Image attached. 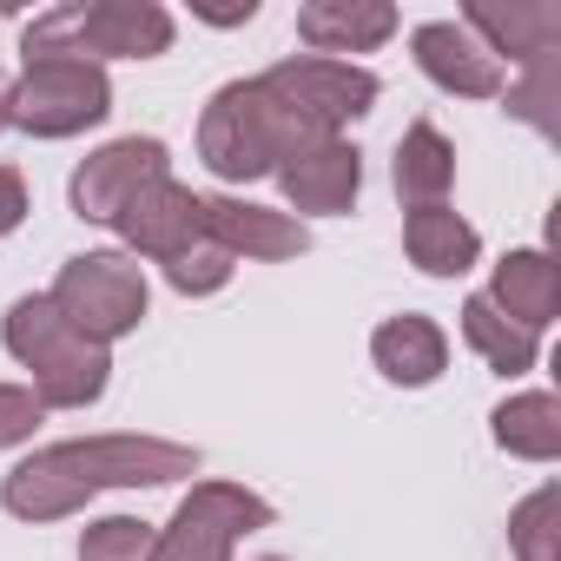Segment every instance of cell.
<instances>
[{"label": "cell", "instance_id": "1", "mask_svg": "<svg viewBox=\"0 0 561 561\" xmlns=\"http://www.w3.org/2000/svg\"><path fill=\"white\" fill-rule=\"evenodd\" d=\"M185 476H198L192 443L80 436V443H54V449H34L27 462H14L8 482H0V508L21 515V522H60V515H80L106 489H165Z\"/></svg>", "mask_w": 561, "mask_h": 561}, {"label": "cell", "instance_id": "2", "mask_svg": "<svg viewBox=\"0 0 561 561\" xmlns=\"http://www.w3.org/2000/svg\"><path fill=\"white\" fill-rule=\"evenodd\" d=\"M318 133L291 113V100L277 93L264 73L257 80H231L211 93L205 119H198V159L225 179V185H251L264 172H277L298 146H311Z\"/></svg>", "mask_w": 561, "mask_h": 561}, {"label": "cell", "instance_id": "3", "mask_svg": "<svg viewBox=\"0 0 561 561\" xmlns=\"http://www.w3.org/2000/svg\"><path fill=\"white\" fill-rule=\"evenodd\" d=\"M0 344L14 351V364L34 377L27 390L41 397V410H87L106 397V377H113V351L80 337L47 291L34 298H14L8 305V324H0Z\"/></svg>", "mask_w": 561, "mask_h": 561}, {"label": "cell", "instance_id": "4", "mask_svg": "<svg viewBox=\"0 0 561 561\" xmlns=\"http://www.w3.org/2000/svg\"><path fill=\"white\" fill-rule=\"evenodd\" d=\"M172 47V14L159 0H93V8H47L27 34V60H159Z\"/></svg>", "mask_w": 561, "mask_h": 561}, {"label": "cell", "instance_id": "5", "mask_svg": "<svg viewBox=\"0 0 561 561\" xmlns=\"http://www.w3.org/2000/svg\"><path fill=\"white\" fill-rule=\"evenodd\" d=\"M47 298H54V311H60L80 337H93V344H106V351H113L119 337H133V331L146 324V305H152L146 271H139L133 251H80V257H67Z\"/></svg>", "mask_w": 561, "mask_h": 561}, {"label": "cell", "instance_id": "6", "mask_svg": "<svg viewBox=\"0 0 561 561\" xmlns=\"http://www.w3.org/2000/svg\"><path fill=\"white\" fill-rule=\"evenodd\" d=\"M113 113V80L93 60H27L8 93V126L27 139H73Z\"/></svg>", "mask_w": 561, "mask_h": 561}, {"label": "cell", "instance_id": "7", "mask_svg": "<svg viewBox=\"0 0 561 561\" xmlns=\"http://www.w3.org/2000/svg\"><path fill=\"white\" fill-rule=\"evenodd\" d=\"M271 528V502L238 482H192L172 522L152 535V561H231L244 535Z\"/></svg>", "mask_w": 561, "mask_h": 561}, {"label": "cell", "instance_id": "8", "mask_svg": "<svg viewBox=\"0 0 561 561\" xmlns=\"http://www.w3.org/2000/svg\"><path fill=\"white\" fill-rule=\"evenodd\" d=\"M264 80L291 100V113H298L318 139H344V126H351V119H364V113L377 106V93H383L370 67H351V60H318V54L277 60Z\"/></svg>", "mask_w": 561, "mask_h": 561}, {"label": "cell", "instance_id": "9", "mask_svg": "<svg viewBox=\"0 0 561 561\" xmlns=\"http://www.w3.org/2000/svg\"><path fill=\"white\" fill-rule=\"evenodd\" d=\"M159 179H172V152H165V139H113V146H100L80 172H73V211L87 218V225H119V211L146 192V185H159Z\"/></svg>", "mask_w": 561, "mask_h": 561}, {"label": "cell", "instance_id": "10", "mask_svg": "<svg viewBox=\"0 0 561 561\" xmlns=\"http://www.w3.org/2000/svg\"><path fill=\"white\" fill-rule=\"evenodd\" d=\"M277 185L291 198V218H344L364 192V152L351 139H311L277 165Z\"/></svg>", "mask_w": 561, "mask_h": 561}, {"label": "cell", "instance_id": "11", "mask_svg": "<svg viewBox=\"0 0 561 561\" xmlns=\"http://www.w3.org/2000/svg\"><path fill=\"white\" fill-rule=\"evenodd\" d=\"M198 198H205V192H192V185H179V179L146 185V192L119 211L126 251H133V257H152V264H172L185 244L205 238V205H198Z\"/></svg>", "mask_w": 561, "mask_h": 561}, {"label": "cell", "instance_id": "12", "mask_svg": "<svg viewBox=\"0 0 561 561\" xmlns=\"http://www.w3.org/2000/svg\"><path fill=\"white\" fill-rule=\"evenodd\" d=\"M410 54H416V67L443 87V93H456V100H502V60L462 27V21H423L416 34H410Z\"/></svg>", "mask_w": 561, "mask_h": 561}, {"label": "cell", "instance_id": "13", "mask_svg": "<svg viewBox=\"0 0 561 561\" xmlns=\"http://www.w3.org/2000/svg\"><path fill=\"white\" fill-rule=\"evenodd\" d=\"M198 205H205V231H211L231 257L277 264V257L311 251V225H305V218H291V211L244 205V198H231V192H211V198H198Z\"/></svg>", "mask_w": 561, "mask_h": 561}, {"label": "cell", "instance_id": "14", "mask_svg": "<svg viewBox=\"0 0 561 561\" xmlns=\"http://www.w3.org/2000/svg\"><path fill=\"white\" fill-rule=\"evenodd\" d=\"M390 34H397V8H390V0H305V8H298V41L318 60L377 54Z\"/></svg>", "mask_w": 561, "mask_h": 561}, {"label": "cell", "instance_id": "15", "mask_svg": "<svg viewBox=\"0 0 561 561\" xmlns=\"http://www.w3.org/2000/svg\"><path fill=\"white\" fill-rule=\"evenodd\" d=\"M508 324H522V331H548L554 318H561V271H554V257L548 251H508L502 264H495V277H489V291H482Z\"/></svg>", "mask_w": 561, "mask_h": 561}, {"label": "cell", "instance_id": "16", "mask_svg": "<svg viewBox=\"0 0 561 561\" xmlns=\"http://www.w3.org/2000/svg\"><path fill=\"white\" fill-rule=\"evenodd\" d=\"M370 357H377V370H383L397 390H423V383H436V377L449 370V337H443L436 318L403 311V318H383V324H377Z\"/></svg>", "mask_w": 561, "mask_h": 561}, {"label": "cell", "instance_id": "17", "mask_svg": "<svg viewBox=\"0 0 561 561\" xmlns=\"http://www.w3.org/2000/svg\"><path fill=\"white\" fill-rule=\"evenodd\" d=\"M462 27H469L495 60L508 54L515 67H535V60L561 54V8H548V0H522V8H469Z\"/></svg>", "mask_w": 561, "mask_h": 561}, {"label": "cell", "instance_id": "18", "mask_svg": "<svg viewBox=\"0 0 561 561\" xmlns=\"http://www.w3.org/2000/svg\"><path fill=\"white\" fill-rule=\"evenodd\" d=\"M403 251L430 277H462L482 257V231L462 211H449V205H423V211L403 218Z\"/></svg>", "mask_w": 561, "mask_h": 561}, {"label": "cell", "instance_id": "19", "mask_svg": "<svg viewBox=\"0 0 561 561\" xmlns=\"http://www.w3.org/2000/svg\"><path fill=\"white\" fill-rule=\"evenodd\" d=\"M390 179H397V198H403L410 211L443 205L449 185H456V146H449L430 119H416V126L397 139V165H390Z\"/></svg>", "mask_w": 561, "mask_h": 561}, {"label": "cell", "instance_id": "20", "mask_svg": "<svg viewBox=\"0 0 561 561\" xmlns=\"http://www.w3.org/2000/svg\"><path fill=\"white\" fill-rule=\"evenodd\" d=\"M489 436H495V449H508L522 462H554L561 456V403L548 390L502 397L495 416H489Z\"/></svg>", "mask_w": 561, "mask_h": 561}, {"label": "cell", "instance_id": "21", "mask_svg": "<svg viewBox=\"0 0 561 561\" xmlns=\"http://www.w3.org/2000/svg\"><path fill=\"white\" fill-rule=\"evenodd\" d=\"M462 344H469L495 377H522V370H535V357H541V337L522 331V324H508L482 291L462 298Z\"/></svg>", "mask_w": 561, "mask_h": 561}, {"label": "cell", "instance_id": "22", "mask_svg": "<svg viewBox=\"0 0 561 561\" xmlns=\"http://www.w3.org/2000/svg\"><path fill=\"white\" fill-rule=\"evenodd\" d=\"M508 548L515 561H561V489H535L515 515H508Z\"/></svg>", "mask_w": 561, "mask_h": 561}, {"label": "cell", "instance_id": "23", "mask_svg": "<svg viewBox=\"0 0 561 561\" xmlns=\"http://www.w3.org/2000/svg\"><path fill=\"white\" fill-rule=\"evenodd\" d=\"M231 271H238V257L205 231L198 244H185V251L165 264V285H172L179 298H211V291H225V285H231Z\"/></svg>", "mask_w": 561, "mask_h": 561}, {"label": "cell", "instance_id": "24", "mask_svg": "<svg viewBox=\"0 0 561 561\" xmlns=\"http://www.w3.org/2000/svg\"><path fill=\"white\" fill-rule=\"evenodd\" d=\"M502 100H508V113L515 119H528L535 133H561V119H554V100H561V54H548V60H535V67H522V87H502Z\"/></svg>", "mask_w": 561, "mask_h": 561}, {"label": "cell", "instance_id": "25", "mask_svg": "<svg viewBox=\"0 0 561 561\" xmlns=\"http://www.w3.org/2000/svg\"><path fill=\"white\" fill-rule=\"evenodd\" d=\"M152 522L139 515H100L80 535V561H152Z\"/></svg>", "mask_w": 561, "mask_h": 561}, {"label": "cell", "instance_id": "26", "mask_svg": "<svg viewBox=\"0 0 561 561\" xmlns=\"http://www.w3.org/2000/svg\"><path fill=\"white\" fill-rule=\"evenodd\" d=\"M41 397L27 390V383H0V449H14V443H27L34 430H41Z\"/></svg>", "mask_w": 561, "mask_h": 561}, {"label": "cell", "instance_id": "27", "mask_svg": "<svg viewBox=\"0 0 561 561\" xmlns=\"http://www.w3.org/2000/svg\"><path fill=\"white\" fill-rule=\"evenodd\" d=\"M27 225V179L14 165H0V238H14Z\"/></svg>", "mask_w": 561, "mask_h": 561}, {"label": "cell", "instance_id": "28", "mask_svg": "<svg viewBox=\"0 0 561 561\" xmlns=\"http://www.w3.org/2000/svg\"><path fill=\"white\" fill-rule=\"evenodd\" d=\"M8 93H14V80L0 73V133H8Z\"/></svg>", "mask_w": 561, "mask_h": 561}, {"label": "cell", "instance_id": "29", "mask_svg": "<svg viewBox=\"0 0 561 561\" xmlns=\"http://www.w3.org/2000/svg\"><path fill=\"white\" fill-rule=\"evenodd\" d=\"M257 561H285V554H257Z\"/></svg>", "mask_w": 561, "mask_h": 561}]
</instances>
